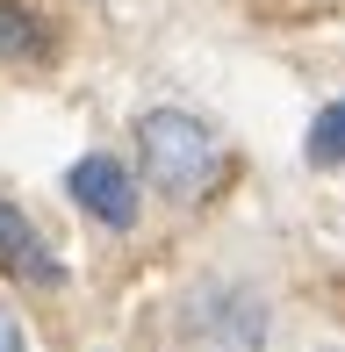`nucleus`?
<instances>
[{"label":"nucleus","mask_w":345,"mask_h":352,"mask_svg":"<svg viewBox=\"0 0 345 352\" xmlns=\"http://www.w3.org/2000/svg\"><path fill=\"white\" fill-rule=\"evenodd\" d=\"M65 195L80 201L93 223H108V230H130L137 223V173L122 166L115 151H87L80 166L65 173Z\"/></svg>","instance_id":"obj_2"},{"label":"nucleus","mask_w":345,"mask_h":352,"mask_svg":"<svg viewBox=\"0 0 345 352\" xmlns=\"http://www.w3.org/2000/svg\"><path fill=\"white\" fill-rule=\"evenodd\" d=\"M0 352H29V345H22V316H14L8 302H0Z\"/></svg>","instance_id":"obj_7"},{"label":"nucleus","mask_w":345,"mask_h":352,"mask_svg":"<svg viewBox=\"0 0 345 352\" xmlns=\"http://www.w3.org/2000/svg\"><path fill=\"white\" fill-rule=\"evenodd\" d=\"M0 266H8V274H22V280H36V287H58V280H65L58 252L36 237V223L14 209V201H0Z\"/></svg>","instance_id":"obj_4"},{"label":"nucleus","mask_w":345,"mask_h":352,"mask_svg":"<svg viewBox=\"0 0 345 352\" xmlns=\"http://www.w3.org/2000/svg\"><path fill=\"white\" fill-rule=\"evenodd\" d=\"M0 58H14V65H51V58H58V36L43 29V14L0 8Z\"/></svg>","instance_id":"obj_5"},{"label":"nucleus","mask_w":345,"mask_h":352,"mask_svg":"<svg viewBox=\"0 0 345 352\" xmlns=\"http://www.w3.org/2000/svg\"><path fill=\"white\" fill-rule=\"evenodd\" d=\"M137 158H144V180L159 195H172V201H201L223 180V144L187 108H151L137 122Z\"/></svg>","instance_id":"obj_1"},{"label":"nucleus","mask_w":345,"mask_h":352,"mask_svg":"<svg viewBox=\"0 0 345 352\" xmlns=\"http://www.w3.org/2000/svg\"><path fill=\"white\" fill-rule=\"evenodd\" d=\"M302 158L317 173H338L345 166V101H331L317 122H309V144H302Z\"/></svg>","instance_id":"obj_6"},{"label":"nucleus","mask_w":345,"mask_h":352,"mask_svg":"<svg viewBox=\"0 0 345 352\" xmlns=\"http://www.w3.org/2000/svg\"><path fill=\"white\" fill-rule=\"evenodd\" d=\"M187 331H194V352H259L266 345V309L245 287H216L187 316Z\"/></svg>","instance_id":"obj_3"}]
</instances>
